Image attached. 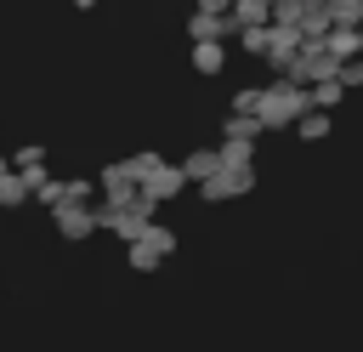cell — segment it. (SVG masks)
<instances>
[{
    "instance_id": "cell-1",
    "label": "cell",
    "mask_w": 363,
    "mask_h": 352,
    "mask_svg": "<svg viewBox=\"0 0 363 352\" xmlns=\"http://www.w3.org/2000/svg\"><path fill=\"white\" fill-rule=\"evenodd\" d=\"M312 108V91L301 85V79H289V74H278L272 85H261V102H255V119L267 125V131H295V119Z\"/></svg>"
},
{
    "instance_id": "cell-2",
    "label": "cell",
    "mask_w": 363,
    "mask_h": 352,
    "mask_svg": "<svg viewBox=\"0 0 363 352\" xmlns=\"http://www.w3.org/2000/svg\"><path fill=\"white\" fill-rule=\"evenodd\" d=\"M96 221H102L113 238H125V244H130V238H142V233H147V221H153V199H147L142 187H136L125 204H108V199H102V204H96Z\"/></svg>"
},
{
    "instance_id": "cell-3",
    "label": "cell",
    "mask_w": 363,
    "mask_h": 352,
    "mask_svg": "<svg viewBox=\"0 0 363 352\" xmlns=\"http://www.w3.org/2000/svg\"><path fill=\"white\" fill-rule=\"evenodd\" d=\"M170 255H176V233H170L164 221H147V233L130 238V250H125V261H130L136 273H153V267L170 261Z\"/></svg>"
},
{
    "instance_id": "cell-4",
    "label": "cell",
    "mask_w": 363,
    "mask_h": 352,
    "mask_svg": "<svg viewBox=\"0 0 363 352\" xmlns=\"http://www.w3.org/2000/svg\"><path fill=\"white\" fill-rule=\"evenodd\" d=\"M335 74H340V57H335L323 40H301L289 79H301V85H318V79H335Z\"/></svg>"
},
{
    "instance_id": "cell-5",
    "label": "cell",
    "mask_w": 363,
    "mask_h": 352,
    "mask_svg": "<svg viewBox=\"0 0 363 352\" xmlns=\"http://www.w3.org/2000/svg\"><path fill=\"white\" fill-rule=\"evenodd\" d=\"M51 221H57V233H62L68 244H85L91 233H102V221H96V204H74V199H62V204L51 210Z\"/></svg>"
},
{
    "instance_id": "cell-6",
    "label": "cell",
    "mask_w": 363,
    "mask_h": 352,
    "mask_svg": "<svg viewBox=\"0 0 363 352\" xmlns=\"http://www.w3.org/2000/svg\"><path fill=\"white\" fill-rule=\"evenodd\" d=\"M250 187H255V170H216V176L199 182V199H204V204H233V199H244Z\"/></svg>"
},
{
    "instance_id": "cell-7",
    "label": "cell",
    "mask_w": 363,
    "mask_h": 352,
    "mask_svg": "<svg viewBox=\"0 0 363 352\" xmlns=\"http://www.w3.org/2000/svg\"><path fill=\"white\" fill-rule=\"evenodd\" d=\"M193 187V176L182 170V165H170V159H159L147 176H142V193L153 199V204H164V199H176V193H187Z\"/></svg>"
},
{
    "instance_id": "cell-8",
    "label": "cell",
    "mask_w": 363,
    "mask_h": 352,
    "mask_svg": "<svg viewBox=\"0 0 363 352\" xmlns=\"http://www.w3.org/2000/svg\"><path fill=\"white\" fill-rule=\"evenodd\" d=\"M227 34H238V17L233 11H193L187 17V40H227Z\"/></svg>"
},
{
    "instance_id": "cell-9",
    "label": "cell",
    "mask_w": 363,
    "mask_h": 352,
    "mask_svg": "<svg viewBox=\"0 0 363 352\" xmlns=\"http://www.w3.org/2000/svg\"><path fill=\"white\" fill-rule=\"evenodd\" d=\"M295 28H301L306 40H323V34L335 28V11H329V0H295Z\"/></svg>"
},
{
    "instance_id": "cell-10",
    "label": "cell",
    "mask_w": 363,
    "mask_h": 352,
    "mask_svg": "<svg viewBox=\"0 0 363 352\" xmlns=\"http://www.w3.org/2000/svg\"><path fill=\"white\" fill-rule=\"evenodd\" d=\"M323 45H329L340 62H352V57H363V28H357V23H335V28L323 34Z\"/></svg>"
},
{
    "instance_id": "cell-11",
    "label": "cell",
    "mask_w": 363,
    "mask_h": 352,
    "mask_svg": "<svg viewBox=\"0 0 363 352\" xmlns=\"http://www.w3.org/2000/svg\"><path fill=\"white\" fill-rule=\"evenodd\" d=\"M221 170H255V142L221 136Z\"/></svg>"
},
{
    "instance_id": "cell-12",
    "label": "cell",
    "mask_w": 363,
    "mask_h": 352,
    "mask_svg": "<svg viewBox=\"0 0 363 352\" xmlns=\"http://www.w3.org/2000/svg\"><path fill=\"white\" fill-rule=\"evenodd\" d=\"M193 68L210 79V74H221L227 68V51H221V40H193Z\"/></svg>"
},
{
    "instance_id": "cell-13",
    "label": "cell",
    "mask_w": 363,
    "mask_h": 352,
    "mask_svg": "<svg viewBox=\"0 0 363 352\" xmlns=\"http://www.w3.org/2000/svg\"><path fill=\"white\" fill-rule=\"evenodd\" d=\"M182 170H187V176H193V187H199L204 176H216V170H221V148H193V153L182 159Z\"/></svg>"
},
{
    "instance_id": "cell-14",
    "label": "cell",
    "mask_w": 363,
    "mask_h": 352,
    "mask_svg": "<svg viewBox=\"0 0 363 352\" xmlns=\"http://www.w3.org/2000/svg\"><path fill=\"white\" fill-rule=\"evenodd\" d=\"M295 136H301V142H323V136H329V108H306V114L295 119Z\"/></svg>"
},
{
    "instance_id": "cell-15",
    "label": "cell",
    "mask_w": 363,
    "mask_h": 352,
    "mask_svg": "<svg viewBox=\"0 0 363 352\" xmlns=\"http://www.w3.org/2000/svg\"><path fill=\"white\" fill-rule=\"evenodd\" d=\"M261 131H267V125H261L255 114H227V119H221V136H244V142H255Z\"/></svg>"
},
{
    "instance_id": "cell-16",
    "label": "cell",
    "mask_w": 363,
    "mask_h": 352,
    "mask_svg": "<svg viewBox=\"0 0 363 352\" xmlns=\"http://www.w3.org/2000/svg\"><path fill=\"white\" fill-rule=\"evenodd\" d=\"M340 97H346L340 74H335V79H318V85H312V108H329V114H335V108H340Z\"/></svg>"
},
{
    "instance_id": "cell-17",
    "label": "cell",
    "mask_w": 363,
    "mask_h": 352,
    "mask_svg": "<svg viewBox=\"0 0 363 352\" xmlns=\"http://www.w3.org/2000/svg\"><path fill=\"white\" fill-rule=\"evenodd\" d=\"M62 199H74V204H91V199H96V182H85V176H68V182H62Z\"/></svg>"
},
{
    "instance_id": "cell-18",
    "label": "cell",
    "mask_w": 363,
    "mask_h": 352,
    "mask_svg": "<svg viewBox=\"0 0 363 352\" xmlns=\"http://www.w3.org/2000/svg\"><path fill=\"white\" fill-rule=\"evenodd\" d=\"M34 199H40L45 210H57V204H62V176H45V182L34 187Z\"/></svg>"
},
{
    "instance_id": "cell-19",
    "label": "cell",
    "mask_w": 363,
    "mask_h": 352,
    "mask_svg": "<svg viewBox=\"0 0 363 352\" xmlns=\"http://www.w3.org/2000/svg\"><path fill=\"white\" fill-rule=\"evenodd\" d=\"M255 102H261V85H238L233 91V114H255Z\"/></svg>"
},
{
    "instance_id": "cell-20",
    "label": "cell",
    "mask_w": 363,
    "mask_h": 352,
    "mask_svg": "<svg viewBox=\"0 0 363 352\" xmlns=\"http://www.w3.org/2000/svg\"><path fill=\"white\" fill-rule=\"evenodd\" d=\"M11 165H45V148L40 142H17L11 148Z\"/></svg>"
},
{
    "instance_id": "cell-21",
    "label": "cell",
    "mask_w": 363,
    "mask_h": 352,
    "mask_svg": "<svg viewBox=\"0 0 363 352\" xmlns=\"http://www.w3.org/2000/svg\"><path fill=\"white\" fill-rule=\"evenodd\" d=\"M340 85H363V57H352V62H340Z\"/></svg>"
},
{
    "instance_id": "cell-22",
    "label": "cell",
    "mask_w": 363,
    "mask_h": 352,
    "mask_svg": "<svg viewBox=\"0 0 363 352\" xmlns=\"http://www.w3.org/2000/svg\"><path fill=\"white\" fill-rule=\"evenodd\" d=\"M91 6H96V0H74V11H91Z\"/></svg>"
},
{
    "instance_id": "cell-23",
    "label": "cell",
    "mask_w": 363,
    "mask_h": 352,
    "mask_svg": "<svg viewBox=\"0 0 363 352\" xmlns=\"http://www.w3.org/2000/svg\"><path fill=\"white\" fill-rule=\"evenodd\" d=\"M0 170H11V159H6V153H0Z\"/></svg>"
},
{
    "instance_id": "cell-24",
    "label": "cell",
    "mask_w": 363,
    "mask_h": 352,
    "mask_svg": "<svg viewBox=\"0 0 363 352\" xmlns=\"http://www.w3.org/2000/svg\"><path fill=\"white\" fill-rule=\"evenodd\" d=\"M233 6H238V0H233Z\"/></svg>"
}]
</instances>
